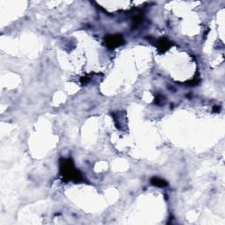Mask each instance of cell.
<instances>
[{"label":"cell","mask_w":225,"mask_h":225,"mask_svg":"<svg viewBox=\"0 0 225 225\" xmlns=\"http://www.w3.org/2000/svg\"><path fill=\"white\" fill-rule=\"evenodd\" d=\"M61 173L62 177L70 180L79 181L81 179V175L73 166V163L70 159L63 160L61 163Z\"/></svg>","instance_id":"6da1fadb"},{"label":"cell","mask_w":225,"mask_h":225,"mask_svg":"<svg viewBox=\"0 0 225 225\" xmlns=\"http://www.w3.org/2000/svg\"><path fill=\"white\" fill-rule=\"evenodd\" d=\"M105 41H106V44L107 45L108 47L113 48V47H115L117 46H120L123 42V39H122V36L121 34L108 35L105 38Z\"/></svg>","instance_id":"7a4b0ae2"},{"label":"cell","mask_w":225,"mask_h":225,"mask_svg":"<svg viewBox=\"0 0 225 225\" xmlns=\"http://www.w3.org/2000/svg\"><path fill=\"white\" fill-rule=\"evenodd\" d=\"M157 44H158V48H159L160 50H163V51H164V50H166L167 48H169V47H170L171 42H170L168 40L162 39V40H158Z\"/></svg>","instance_id":"3957f363"},{"label":"cell","mask_w":225,"mask_h":225,"mask_svg":"<svg viewBox=\"0 0 225 225\" xmlns=\"http://www.w3.org/2000/svg\"><path fill=\"white\" fill-rule=\"evenodd\" d=\"M151 183H152V185H154L156 186H159V187H163V186H167V183L163 179H159V178L151 179Z\"/></svg>","instance_id":"277c9868"},{"label":"cell","mask_w":225,"mask_h":225,"mask_svg":"<svg viewBox=\"0 0 225 225\" xmlns=\"http://www.w3.org/2000/svg\"><path fill=\"white\" fill-rule=\"evenodd\" d=\"M142 16L141 15L136 16V17L135 18V20H134L135 26H138V25L142 22Z\"/></svg>","instance_id":"5b68a950"}]
</instances>
